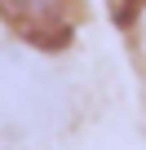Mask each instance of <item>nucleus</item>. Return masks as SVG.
<instances>
[{"instance_id":"nucleus-1","label":"nucleus","mask_w":146,"mask_h":150,"mask_svg":"<svg viewBox=\"0 0 146 150\" xmlns=\"http://www.w3.org/2000/svg\"><path fill=\"white\" fill-rule=\"evenodd\" d=\"M0 18L22 40L53 49L66 44L75 31V0H0Z\"/></svg>"}]
</instances>
